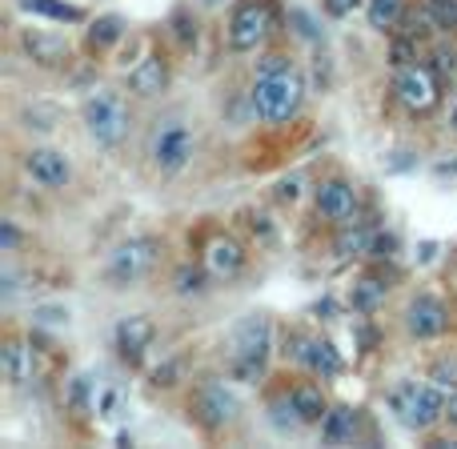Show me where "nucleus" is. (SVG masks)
<instances>
[{
	"label": "nucleus",
	"mask_w": 457,
	"mask_h": 449,
	"mask_svg": "<svg viewBox=\"0 0 457 449\" xmlns=\"http://www.w3.org/2000/svg\"><path fill=\"white\" fill-rule=\"evenodd\" d=\"M389 410L397 413V421H402L405 429L421 434V429L437 426V421L445 418V394L429 378L426 381H397V386L389 389Z\"/></svg>",
	"instance_id": "f257e3e1"
},
{
	"label": "nucleus",
	"mask_w": 457,
	"mask_h": 449,
	"mask_svg": "<svg viewBox=\"0 0 457 449\" xmlns=\"http://www.w3.org/2000/svg\"><path fill=\"white\" fill-rule=\"evenodd\" d=\"M273 353V325L269 317L253 313L233 329V353H228V373L237 381H257L265 373V362Z\"/></svg>",
	"instance_id": "f03ea898"
},
{
	"label": "nucleus",
	"mask_w": 457,
	"mask_h": 449,
	"mask_svg": "<svg viewBox=\"0 0 457 449\" xmlns=\"http://www.w3.org/2000/svg\"><path fill=\"white\" fill-rule=\"evenodd\" d=\"M301 96H305V80L293 69L261 72L257 85H253V109L265 125H281L301 109Z\"/></svg>",
	"instance_id": "7ed1b4c3"
},
{
	"label": "nucleus",
	"mask_w": 457,
	"mask_h": 449,
	"mask_svg": "<svg viewBox=\"0 0 457 449\" xmlns=\"http://www.w3.org/2000/svg\"><path fill=\"white\" fill-rule=\"evenodd\" d=\"M80 117H85V129L96 145H120L129 137V125H133L125 96L112 93V88H101V93L88 96Z\"/></svg>",
	"instance_id": "20e7f679"
},
{
	"label": "nucleus",
	"mask_w": 457,
	"mask_h": 449,
	"mask_svg": "<svg viewBox=\"0 0 457 449\" xmlns=\"http://www.w3.org/2000/svg\"><path fill=\"white\" fill-rule=\"evenodd\" d=\"M193 149H197V137H193V129L177 117L161 121L149 137V157L161 173H181V169L193 161Z\"/></svg>",
	"instance_id": "39448f33"
},
{
	"label": "nucleus",
	"mask_w": 457,
	"mask_h": 449,
	"mask_svg": "<svg viewBox=\"0 0 457 449\" xmlns=\"http://www.w3.org/2000/svg\"><path fill=\"white\" fill-rule=\"evenodd\" d=\"M161 261V241L157 237H133V241L117 245L109 257V281L112 285H137L157 269Z\"/></svg>",
	"instance_id": "423d86ee"
},
{
	"label": "nucleus",
	"mask_w": 457,
	"mask_h": 449,
	"mask_svg": "<svg viewBox=\"0 0 457 449\" xmlns=\"http://www.w3.org/2000/svg\"><path fill=\"white\" fill-rule=\"evenodd\" d=\"M269 37V8L261 0H245L228 16V48L233 53H253Z\"/></svg>",
	"instance_id": "0eeeda50"
},
{
	"label": "nucleus",
	"mask_w": 457,
	"mask_h": 449,
	"mask_svg": "<svg viewBox=\"0 0 457 449\" xmlns=\"http://www.w3.org/2000/svg\"><path fill=\"white\" fill-rule=\"evenodd\" d=\"M193 418L205 429H225L237 418V397L225 389V381H201L193 394Z\"/></svg>",
	"instance_id": "6e6552de"
},
{
	"label": "nucleus",
	"mask_w": 457,
	"mask_h": 449,
	"mask_svg": "<svg viewBox=\"0 0 457 449\" xmlns=\"http://www.w3.org/2000/svg\"><path fill=\"white\" fill-rule=\"evenodd\" d=\"M289 353L293 362H301L309 373H317V378H337L341 370H345V362H341V353L333 349V341L325 337H309V333H293L289 337Z\"/></svg>",
	"instance_id": "1a4fd4ad"
},
{
	"label": "nucleus",
	"mask_w": 457,
	"mask_h": 449,
	"mask_svg": "<svg viewBox=\"0 0 457 449\" xmlns=\"http://www.w3.org/2000/svg\"><path fill=\"white\" fill-rule=\"evenodd\" d=\"M394 93H397V101H402L405 109L426 112V109H434L437 104V80H434V72L421 69V64H405V69H397Z\"/></svg>",
	"instance_id": "9d476101"
},
{
	"label": "nucleus",
	"mask_w": 457,
	"mask_h": 449,
	"mask_svg": "<svg viewBox=\"0 0 457 449\" xmlns=\"http://www.w3.org/2000/svg\"><path fill=\"white\" fill-rule=\"evenodd\" d=\"M405 329L421 341L442 337V333L450 329V309L437 297H413L410 305H405Z\"/></svg>",
	"instance_id": "9b49d317"
},
{
	"label": "nucleus",
	"mask_w": 457,
	"mask_h": 449,
	"mask_svg": "<svg viewBox=\"0 0 457 449\" xmlns=\"http://www.w3.org/2000/svg\"><path fill=\"white\" fill-rule=\"evenodd\" d=\"M317 213H321L325 221H333V225L353 221V213H357V189L349 181H341V177H329V181H321V185H317Z\"/></svg>",
	"instance_id": "f8f14e48"
},
{
	"label": "nucleus",
	"mask_w": 457,
	"mask_h": 449,
	"mask_svg": "<svg viewBox=\"0 0 457 449\" xmlns=\"http://www.w3.org/2000/svg\"><path fill=\"white\" fill-rule=\"evenodd\" d=\"M112 341H117V349H120L125 362H141L145 349L157 341V325H153V317H145V313H129V317H120Z\"/></svg>",
	"instance_id": "ddd939ff"
},
{
	"label": "nucleus",
	"mask_w": 457,
	"mask_h": 449,
	"mask_svg": "<svg viewBox=\"0 0 457 449\" xmlns=\"http://www.w3.org/2000/svg\"><path fill=\"white\" fill-rule=\"evenodd\" d=\"M21 48L29 53L32 64L40 69H61L69 61V40L61 32H45V29H24L21 32Z\"/></svg>",
	"instance_id": "4468645a"
},
{
	"label": "nucleus",
	"mask_w": 457,
	"mask_h": 449,
	"mask_svg": "<svg viewBox=\"0 0 457 449\" xmlns=\"http://www.w3.org/2000/svg\"><path fill=\"white\" fill-rule=\"evenodd\" d=\"M24 169H29V177L37 185H45V189H64L72 177L69 157L56 149H32L29 157H24Z\"/></svg>",
	"instance_id": "2eb2a0df"
},
{
	"label": "nucleus",
	"mask_w": 457,
	"mask_h": 449,
	"mask_svg": "<svg viewBox=\"0 0 457 449\" xmlns=\"http://www.w3.org/2000/svg\"><path fill=\"white\" fill-rule=\"evenodd\" d=\"M205 269L217 277V281H233V277L245 269V249L225 233L213 237V241L205 245Z\"/></svg>",
	"instance_id": "dca6fc26"
},
{
	"label": "nucleus",
	"mask_w": 457,
	"mask_h": 449,
	"mask_svg": "<svg viewBox=\"0 0 457 449\" xmlns=\"http://www.w3.org/2000/svg\"><path fill=\"white\" fill-rule=\"evenodd\" d=\"M165 85H169V69L161 56H145V61H137L133 69H129V88H133L137 96H157Z\"/></svg>",
	"instance_id": "f3484780"
},
{
	"label": "nucleus",
	"mask_w": 457,
	"mask_h": 449,
	"mask_svg": "<svg viewBox=\"0 0 457 449\" xmlns=\"http://www.w3.org/2000/svg\"><path fill=\"white\" fill-rule=\"evenodd\" d=\"M0 370H4V378L12 381V386H29L32 373H37V365H32V349L24 345V341L8 337L4 349H0Z\"/></svg>",
	"instance_id": "a211bd4d"
},
{
	"label": "nucleus",
	"mask_w": 457,
	"mask_h": 449,
	"mask_svg": "<svg viewBox=\"0 0 457 449\" xmlns=\"http://www.w3.org/2000/svg\"><path fill=\"white\" fill-rule=\"evenodd\" d=\"M353 437H357V410L333 405L321 418V442L325 445H353Z\"/></svg>",
	"instance_id": "6ab92c4d"
},
{
	"label": "nucleus",
	"mask_w": 457,
	"mask_h": 449,
	"mask_svg": "<svg viewBox=\"0 0 457 449\" xmlns=\"http://www.w3.org/2000/svg\"><path fill=\"white\" fill-rule=\"evenodd\" d=\"M289 397H293V410H297L301 426H313V421H321L325 413H329L321 386H313V381H301V386H293Z\"/></svg>",
	"instance_id": "aec40b11"
},
{
	"label": "nucleus",
	"mask_w": 457,
	"mask_h": 449,
	"mask_svg": "<svg viewBox=\"0 0 457 449\" xmlns=\"http://www.w3.org/2000/svg\"><path fill=\"white\" fill-rule=\"evenodd\" d=\"M21 12L40 16V21H56V24H80L85 12L69 0H21Z\"/></svg>",
	"instance_id": "412c9836"
},
{
	"label": "nucleus",
	"mask_w": 457,
	"mask_h": 449,
	"mask_svg": "<svg viewBox=\"0 0 457 449\" xmlns=\"http://www.w3.org/2000/svg\"><path fill=\"white\" fill-rule=\"evenodd\" d=\"M333 249H337L341 257H361V253H370V249H373V229L345 221V225H341L337 245H333Z\"/></svg>",
	"instance_id": "4be33fe9"
},
{
	"label": "nucleus",
	"mask_w": 457,
	"mask_h": 449,
	"mask_svg": "<svg viewBox=\"0 0 457 449\" xmlns=\"http://www.w3.org/2000/svg\"><path fill=\"white\" fill-rule=\"evenodd\" d=\"M381 301H386V281H381V277H361V281L353 285V309L373 313Z\"/></svg>",
	"instance_id": "5701e85b"
},
{
	"label": "nucleus",
	"mask_w": 457,
	"mask_h": 449,
	"mask_svg": "<svg viewBox=\"0 0 457 449\" xmlns=\"http://www.w3.org/2000/svg\"><path fill=\"white\" fill-rule=\"evenodd\" d=\"M120 410V386L117 381H93V410L96 418H112Z\"/></svg>",
	"instance_id": "b1692460"
},
{
	"label": "nucleus",
	"mask_w": 457,
	"mask_h": 449,
	"mask_svg": "<svg viewBox=\"0 0 457 449\" xmlns=\"http://www.w3.org/2000/svg\"><path fill=\"white\" fill-rule=\"evenodd\" d=\"M120 37H125L120 16H101V21H93V29H88V45L93 48H109V45H117Z\"/></svg>",
	"instance_id": "393cba45"
},
{
	"label": "nucleus",
	"mask_w": 457,
	"mask_h": 449,
	"mask_svg": "<svg viewBox=\"0 0 457 449\" xmlns=\"http://www.w3.org/2000/svg\"><path fill=\"white\" fill-rule=\"evenodd\" d=\"M402 4L405 0H370V8H365V16H370V24L373 29H394L397 24V16H402Z\"/></svg>",
	"instance_id": "a878e982"
},
{
	"label": "nucleus",
	"mask_w": 457,
	"mask_h": 449,
	"mask_svg": "<svg viewBox=\"0 0 457 449\" xmlns=\"http://www.w3.org/2000/svg\"><path fill=\"white\" fill-rule=\"evenodd\" d=\"M426 12L434 21V29L457 32V0H426Z\"/></svg>",
	"instance_id": "bb28decb"
},
{
	"label": "nucleus",
	"mask_w": 457,
	"mask_h": 449,
	"mask_svg": "<svg viewBox=\"0 0 457 449\" xmlns=\"http://www.w3.org/2000/svg\"><path fill=\"white\" fill-rule=\"evenodd\" d=\"M429 381L442 394H457V357H442V362L429 365Z\"/></svg>",
	"instance_id": "cd10ccee"
},
{
	"label": "nucleus",
	"mask_w": 457,
	"mask_h": 449,
	"mask_svg": "<svg viewBox=\"0 0 457 449\" xmlns=\"http://www.w3.org/2000/svg\"><path fill=\"white\" fill-rule=\"evenodd\" d=\"M205 289V273L201 269H181L177 273V293H201Z\"/></svg>",
	"instance_id": "c85d7f7f"
},
{
	"label": "nucleus",
	"mask_w": 457,
	"mask_h": 449,
	"mask_svg": "<svg viewBox=\"0 0 457 449\" xmlns=\"http://www.w3.org/2000/svg\"><path fill=\"white\" fill-rule=\"evenodd\" d=\"M410 61H418V53H413V37L410 40H397V45H394V69H405Z\"/></svg>",
	"instance_id": "c756f323"
},
{
	"label": "nucleus",
	"mask_w": 457,
	"mask_h": 449,
	"mask_svg": "<svg viewBox=\"0 0 457 449\" xmlns=\"http://www.w3.org/2000/svg\"><path fill=\"white\" fill-rule=\"evenodd\" d=\"M357 4H361V0H325V12L329 16H349Z\"/></svg>",
	"instance_id": "7c9ffc66"
},
{
	"label": "nucleus",
	"mask_w": 457,
	"mask_h": 449,
	"mask_svg": "<svg viewBox=\"0 0 457 449\" xmlns=\"http://www.w3.org/2000/svg\"><path fill=\"white\" fill-rule=\"evenodd\" d=\"M437 69H442V72H457V53H453V48H442V53H437Z\"/></svg>",
	"instance_id": "2f4dec72"
},
{
	"label": "nucleus",
	"mask_w": 457,
	"mask_h": 449,
	"mask_svg": "<svg viewBox=\"0 0 457 449\" xmlns=\"http://www.w3.org/2000/svg\"><path fill=\"white\" fill-rule=\"evenodd\" d=\"M16 241H21V233H16V225H12V221H4V237H0V245H4V253H8V249H16Z\"/></svg>",
	"instance_id": "473e14b6"
},
{
	"label": "nucleus",
	"mask_w": 457,
	"mask_h": 449,
	"mask_svg": "<svg viewBox=\"0 0 457 449\" xmlns=\"http://www.w3.org/2000/svg\"><path fill=\"white\" fill-rule=\"evenodd\" d=\"M40 321H45V325H61V321H69V313H61V309H40Z\"/></svg>",
	"instance_id": "72a5a7b5"
},
{
	"label": "nucleus",
	"mask_w": 457,
	"mask_h": 449,
	"mask_svg": "<svg viewBox=\"0 0 457 449\" xmlns=\"http://www.w3.org/2000/svg\"><path fill=\"white\" fill-rule=\"evenodd\" d=\"M277 197H281V201H297V181H281Z\"/></svg>",
	"instance_id": "f704fd0d"
},
{
	"label": "nucleus",
	"mask_w": 457,
	"mask_h": 449,
	"mask_svg": "<svg viewBox=\"0 0 457 449\" xmlns=\"http://www.w3.org/2000/svg\"><path fill=\"white\" fill-rule=\"evenodd\" d=\"M445 418H450V426H457V394L445 402Z\"/></svg>",
	"instance_id": "c9c22d12"
},
{
	"label": "nucleus",
	"mask_w": 457,
	"mask_h": 449,
	"mask_svg": "<svg viewBox=\"0 0 457 449\" xmlns=\"http://www.w3.org/2000/svg\"><path fill=\"white\" fill-rule=\"evenodd\" d=\"M453 125H457V109H453Z\"/></svg>",
	"instance_id": "e433bc0d"
}]
</instances>
